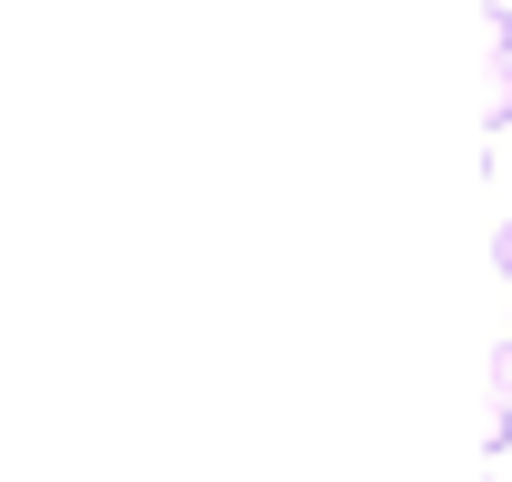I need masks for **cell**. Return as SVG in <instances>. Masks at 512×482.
<instances>
[{
	"label": "cell",
	"mask_w": 512,
	"mask_h": 482,
	"mask_svg": "<svg viewBox=\"0 0 512 482\" xmlns=\"http://www.w3.org/2000/svg\"><path fill=\"white\" fill-rule=\"evenodd\" d=\"M502 121H512V61L482 71V131H502Z\"/></svg>",
	"instance_id": "6da1fadb"
},
{
	"label": "cell",
	"mask_w": 512,
	"mask_h": 482,
	"mask_svg": "<svg viewBox=\"0 0 512 482\" xmlns=\"http://www.w3.org/2000/svg\"><path fill=\"white\" fill-rule=\"evenodd\" d=\"M482 61H512V11H482Z\"/></svg>",
	"instance_id": "7a4b0ae2"
},
{
	"label": "cell",
	"mask_w": 512,
	"mask_h": 482,
	"mask_svg": "<svg viewBox=\"0 0 512 482\" xmlns=\"http://www.w3.org/2000/svg\"><path fill=\"white\" fill-rule=\"evenodd\" d=\"M502 442H512V402L492 392V412H482V452H502Z\"/></svg>",
	"instance_id": "3957f363"
},
{
	"label": "cell",
	"mask_w": 512,
	"mask_h": 482,
	"mask_svg": "<svg viewBox=\"0 0 512 482\" xmlns=\"http://www.w3.org/2000/svg\"><path fill=\"white\" fill-rule=\"evenodd\" d=\"M492 392H502V402H512V332H502V342H492Z\"/></svg>",
	"instance_id": "277c9868"
},
{
	"label": "cell",
	"mask_w": 512,
	"mask_h": 482,
	"mask_svg": "<svg viewBox=\"0 0 512 482\" xmlns=\"http://www.w3.org/2000/svg\"><path fill=\"white\" fill-rule=\"evenodd\" d=\"M492 262H502V282H512V221H502V231H492Z\"/></svg>",
	"instance_id": "5b68a950"
}]
</instances>
